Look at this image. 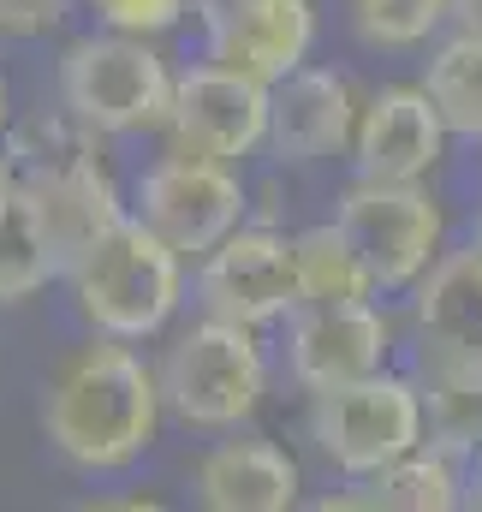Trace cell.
I'll return each instance as SVG.
<instances>
[{
  "label": "cell",
  "instance_id": "obj_5",
  "mask_svg": "<svg viewBox=\"0 0 482 512\" xmlns=\"http://www.w3.org/2000/svg\"><path fill=\"white\" fill-rule=\"evenodd\" d=\"M60 102L84 131H161L173 102V66L149 48V36L90 30L60 54Z\"/></svg>",
  "mask_w": 482,
  "mask_h": 512
},
{
  "label": "cell",
  "instance_id": "obj_11",
  "mask_svg": "<svg viewBox=\"0 0 482 512\" xmlns=\"http://www.w3.org/2000/svg\"><path fill=\"white\" fill-rule=\"evenodd\" d=\"M280 322H286V370L304 393L375 376L387 364V346H393V328L375 310V298H363V304H292Z\"/></svg>",
  "mask_w": 482,
  "mask_h": 512
},
{
  "label": "cell",
  "instance_id": "obj_31",
  "mask_svg": "<svg viewBox=\"0 0 482 512\" xmlns=\"http://www.w3.org/2000/svg\"><path fill=\"white\" fill-rule=\"evenodd\" d=\"M203 6H209V0H191V12H203Z\"/></svg>",
  "mask_w": 482,
  "mask_h": 512
},
{
  "label": "cell",
  "instance_id": "obj_26",
  "mask_svg": "<svg viewBox=\"0 0 482 512\" xmlns=\"http://www.w3.org/2000/svg\"><path fill=\"white\" fill-rule=\"evenodd\" d=\"M6 203H12V161L0 155V209H6Z\"/></svg>",
  "mask_w": 482,
  "mask_h": 512
},
{
  "label": "cell",
  "instance_id": "obj_19",
  "mask_svg": "<svg viewBox=\"0 0 482 512\" xmlns=\"http://www.w3.org/2000/svg\"><path fill=\"white\" fill-rule=\"evenodd\" d=\"M292 268H298V304H363V298H381L369 268H363V256L352 251V239L334 221L292 233Z\"/></svg>",
  "mask_w": 482,
  "mask_h": 512
},
{
  "label": "cell",
  "instance_id": "obj_6",
  "mask_svg": "<svg viewBox=\"0 0 482 512\" xmlns=\"http://www.w3.org/2000/svg\"><path fill=\"white\" fill-rule=\"evenodd\" d=\"M310 441L340 477H375L399 453L423 447V399L411 376H393L387 364L375 376L310 393Z\"/></svg>",
  "mask_w": 482,
  "mask_h": 512
},
{
  "label": "cell",
  "instance_id": "obj_23",
  "mask_svg": "<svg viewBox=\"0 0 482 512\" xmlns=\"http://www.w3.org/2000/svg\"><path fill=\"white\" fill-rule=\"evenodd\" d=\"M90 12L102 18V30H125V36H161L173 30L191 0H90Z\"/></svg>",
  "mask_w": 482,
  "mask_h": 512
},
{
  "label": "cell",
  "instance_id": "obj_21",
  "mask_svg": "<svg viewBox=\"0 0 482 512\" xmlns=\"http://www.w3.org/2000/svg\"><path fill=\"white\" fill-rule=\"evenodd\" d=\"M54 274H60V262L48 251V239L36 233V221H30L24 203L12 197V203L0 209V304L36 298Z\"/></svg>",
  "mask_w": 482,
  "mask_h": 512
},
{
  "label": "cell",
  "instance_id": "obj_22",
  "mask_svg": "<svg viewBox=\"0 0 482 512\" xmlns=\"http://www.w3.org/2000/svg\"><path fill=\"white\" fill-rule=\"evenodd\" d=\"M352 30L363 48L405 54L447 30V0H352Z\"/></svg>",
  "mask_w": 482,
  "mask_h": 512
},
{
  "label": "cell",
  "instance_id": "obj_3",
  "mask_svg": "<svg viewBox=\"0 0 482 512\" xmlns=\"http://www.w3.org/2000/svg\"><path fill=\"white\" fill-rule=\"evenodd\" d=\"M42 131H48V143H30V131H24L6 155L12 161V197L24 203V215L36 221V233L48 239V251L66 274L125 215V197L84 137H66L60 126Z\"/></svg>",
  "mask_w": 482,
  "mask_h": 512
},
{
  "label": "cell",
  "instance_id": "obj_14",
  "mask_svg": "<svg viewBox=\"0 0 482 512\" xmlns=\"http://www.w3.org/2000/svg\"><path fill=\"white\" fill-rule=\"evenodd\" d=\"M358 126V96L340 72L328 66H298L268 84V149L280 161H328L352 149Z\"/></svg>",
  "mask_w": 482,
  "mask_h": 512
},
{
  "label": "cell",
  "instance_id": "obj_9",
  "mask_svg": "<svg viewBox=\"0 0 482 512\" xmlns=\"http://www.w3.org/2000/svg\"><path fill=\"white\" fill-rule=\"evenodd\" d=\"M197 304L203 316L268 328L298 304V268H292V239L274 227H233L215 251L197 256Z\"/></svg>",
  "mask_w": 482,
  "mask_h": 512
},
{
  "label": "cell",
  "instance_id": "obj_7",
  "mask_svg": "<svg viewBox=\"0 0 482 512\" xmlns=\"http://www.w3.org/2000/svg\"><path fill=\"white\" fill-rule=\"evenodd\" d=\"M334 227L363 256L375 292H411L447 239V215L423 179H352L334 203Z\"/></svg>",
  "mask_w": 482,
  "mask_h": 512
},
{
  "label": "cell",
  "instance_id": "obj_29",
  "mask_svg": "<svg viewBox=\"0 0 482 512\" xmlns=\"http://www.w3.org/2000/svg\"><path fill=\"white\" fill-rule=\"evenodd\" d=\"M465 507H482V483H465Z\"/></svg>",
  "mask_w": 482,
  "mask_h": 512
},
{
  "label": "cell",
  "instance_id": "obj_1",
  "mask_svg": "<svg viewBox=\"0 0 482 512\" xmlns=\"http://www.w3.org/2000/svg\"><path fill=\"white\" fill-rule=\"evenodd\" d=\"M161 411L167 405L155 370L131 352V340L96 334L84 352L60 364V376L42 393V435L72 471L114 477L149 453Z\"/></svg>",
  "mask_w": 482,
  "mask_h": 512
},
{
  "label": "cell",
  "instance_id": "obj_8",
  "mask_svg": "<svg viewBox=\"0 0 482 512\" xmlns=\"http://www.w3.org/2000/svg\"><path fill=\"white\" fill-rule=\"evenodd\" d=\"M244 179L233 161H209V155H161L155 167H143V179L131 185V215L185 262L215 251L233 227L244 221Z\"/></svg>",
  "mask_w": 482,
  "mask_h": 512
},
{
  "label": "cell",
  "instance_id": "obj_2",
  "mask_svg": "<svg viewBox=\"0 0 482 512\" xmlns=\"http://www.w3.org/2000/svg\"><path fill=\"white\" fill-rule=\"evenodd\" d=\"M78 316L90 322V334L108 340H155L185 298V256L161 245L131 209L66 268Z\"/></svg>",
  "mask_w": 482,
  "mask_h": 512
},
{
  "label": "cell",
  "instance_id": "obj_13",
  "mask_svg": "<svg viewBox=\"0 0 482 512\" xmlns=\"http://www.w3.org/2000/svg\"><path fill=\"white\" fill-rule=\"evenodd\" d=\"M447 149V126L429 108L423 84H387L358 108L352 173L358 179H429Z\"/></svg>",
  "mask_w": 482,
  "mask_h": 512
},
{
  "label": "cell",
  "instance_id": "obj_15",
  "mask_svg": "<svg viewBox=\"0 0 482 512\" xmlns=\"http://www.w3.org/2000/svg\"><path fill=\"white\" fill-rule=\"evenodd\" d=\"M191 489L197 501L215 512H286L298 507V465L280 441H262V435H233V441H215L197 471H191Z\"/></svg>",
  "mask_w": 482,
  "mask_h": 512
},
{
  "label": "cell",
  "instance_id": "obj_17",
  "mask_svg": "<svg viewBox=\"0 0 482 512\" xmlns=\"http://www.w3.org/2000/svg\"><path fill=\"white\" fill-rule=\"evenodd\" d=\"M411 382L423 399V441L453 453V459H471V447L482 441V364L417 340Z\"/></svg>",
  "mask_w": 482,
  "mask_h": 512
},
{
  "label": "cell",
  "instance_id": "obj_20",
  "mask_svg": "<svg viewBox=\"0 0 482 512\" xmlns=\"http://www.w3.org/2000/svg\"><path fill=\"white\" fill-rule=\"evenodd\" d=\"M423 96H429V108L441 114L447 137L477 143L482 137V36L453 30V36L429 54V66H423Z\"/></svg>",
  "mask_w": 482,
  "mask_h": 512
},
{
  "label": "cell",
  "instance_id": "obj_28",
  "mask_svg": "<svg viewBox=\"0 0 482 512\" xmlns=\"http://www.w3.org/2000/svg\"><path fill=\"white\" fill-rule=\"evenodd\" d=\"M471 483H482V441L471 447Z\"/></svg>",
  "mask_w": 482,
  "mask_h": 512
},
{
  "label": "cell",
  "instance_id": "obj_10",
  "mask_svg": "<svg viewBox=\"0 0 482 512\" xmlns=\"http://www.w3.org/2000/svg\"><path fill=\"white\" fill-rule=\"evenodd\" d=\"M161 131L185 155H209V161L239 167L244 155H256L268 143V84L203 60V66L173 78V102H167Z\"/></svg>",
  "mask_w": 482,
  "mask_h": 512
},
{
  "label": "cell",
  "instance_id": "obj_25",
  "mask_svg": "<svg viewBox=\"0 0 482 512\" xmlns=\"http://www.w3.org/2000/svg\"><path fill=\"white\" fill-rule=\"evenodd\" d=\"M447 24L465 36H482V0H447Z\"/></svg>",
  "mask_w": 482,
  "mask_h": 512
},
{
  "label": "cell",
  "instance_id": "obj_16",
  "mask_svg": "<svg viewBox=\"0 0 482 512\" xmlns=\"http://www.w3.org/2000/svg\"><path fill=\"white\" fill-rule=\"evenodd\" d=\"M417 340L435 352H459L482 364V251H441L411 286Z\"/></svg>",
  "mask_w": 482,
  "mask_h": 512
},
{
  "label": "cell",
  "instance_id": "obj_12",
  "mask_svg": "<svg viewBox=\"0 0 482 512\" xmlns=\"http://www.w3.org/2000/svg\"><path fill=\"white\" fill-rule=\"evenodd\" d=\"M197 18H203L209 60L256 78V84L298 72L316 48V6L310 0H209Z\"/></svg>",
  "mask_w": 482,
  "mask_h": 512
},
{
  "label": "cell",
  "instance_id": "obj_24",
  "mask_svg": "<svg viewBox=\"0 0 482 512\" xmlns=\"http://www.w3.org/2000/svg\"><path fill=\"white\" fill-rule=\"evenodd\" d=\"M66 12H72V0H0V36L6 42L48 36L66 24Z\"/></svg>",
  "mask_w": 482,
  "mask_h": 512
},
{
  "label": "cell",
  "instance_id": "obj_4",
  "mask_svg": "<svg viewBox=\"0 0 482 512\" xmlns=\"http://www.w3.org/2000/svg\"><path fill=\"white\" fill-rule=\"evenodd\" d=\"M155 387H161V405L191 423V429H239L256 417L262 393H268V358H262V340L256 328L244 322H221V316H203L191 322L155 364Z\"/></svg>",
  "mask_w": 482,
  "mask_h": 512
},
{
  "label": "cell",
  "instance_id": "obj_30",
  "mask_svg": "<svg viewBox=\"0 0 482 512\" xmlns=\"http://www.w3.org/2000/svg\"><path fill=\"white\" fill-rule=\"evenodd\" d=\"M471 245H477V251H482V215H477V221H471Z\"/></svg>",
  "mask_w": 482,
  "mask_h": 512
},
{
  "label": "cell",
  "instance_id": "obj_18",
  "mask_svg": "<svg viewBox=\"0 0 482 512\" xmlns=\"http://www.w3.org/2000/svg\"><path fill=\"white\" fill-rule=\"evenodd\" d=\"M334 507H393V512H453L465 507V477H459V459L441 453V447H411L399 453L393 465H381L375 477H363L358 489L346 495H322V512Z\"/></svg>",
  "mask_w": 482,
  "mask_h": 512
},
{
  "label": "cell",
  "instance_id": "obj_27",
  "mask_svg": "<svg viewBox=\"0 0 482 512\" xmlns=\"http://www.w3.org/2000/svg\"><path fill=\"white\" fill-rule=\"evenodd\" d=\"M6 126H12V96H6V78H0V137H6Z\"/></svg>",
  "mask_w": 482,
  "mask_h": 512
}]
</instances>
